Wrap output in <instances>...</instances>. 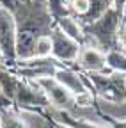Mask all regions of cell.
<instances>
[{
	"label": "cell",
	"instance_id": "14",
	"mask_svg": "<svg viewBox=\"0 0 126 128\" xmlns=\"http://www.w3.org/2000/svg\"><path fill=\"white\" fill-rule=\"evenodd\" d=\"M116 48H121V52L126 54V25H121L117 30V39H116Z\"/></svg>",
	"mask_w": 126,
	"mask_h": 128
},
{
	"label": "cell",
	"instance_id": "7",
	"mask_svg": "<svg viewBox=\"0 0 126 128\" xmlns=\"http://www.w3.org/2000/svg\"><path fill=\"white\" fill-rule=\"evenodd\" d=\"M53 78L62 87H66L75 98L76 96H82V94H87V92H92L85 84L82 71H76L69 66H59L53 73Z\"/></svg>",
	"mask_w": 126,
	"mask_h": 128
},
{
	"label": "cell",
	"instance_id": "11",
	"mask_svg": "<svg viewBox=\"0 0 126 128\" xmlns=\"http://www.w3.org/2000/svg\"><path fill=\"white\" fill-rule=\"evenodd\" d=\"M110 7H112V0H91V7H89L87 14L84 16V18H80L78 22H80L82 25L92 23V22L100 20Z\"/></svg>",
	"mask_w": 126,
	"mask_h": 128
},
{
	"label": "cell",
	"instance_id": "13",
	"mask_svg": "<svg viewBox=\"0 0 126 128\" xmlns=\"http://www.w3.org/2000/svg\"><path fill=\"white\" fill-rule=\"evenodd\" d=\"M48 57H52V38L50 34H43L37 38L36 52L32 59H48Z\"/></svg>",
	"mask_w": 126,
	"mask_h": 128
},
{
	"label": "cell",
	"instance_id": "3",
	"mask_svg": "<svg viewBox=\"0 0 126 128\" xmlns=\"http://www.w3.org/2000/svg\"><path fill=\"white\" fill-rule=\"evenodd\" d=\"M50 38H52V57L60 62L62 66H69L78 60L80 55V48L82 44L76 43L75 39H71L69 36H66L64 32H60L53 23H52V30H50Z\"/></svg>",
	"mask_w": 126,
	"mask_h": 128
},
{
	"label": "cell",
	"instance_id": "10",
	"mask_svg": "<svg viewBox=\"0 0 126 128\" xmlns=\"http://www.w3.org/2000/svg\"><path fill=\"white\" fill-rule=\"evenodd\" d=\"M0 128H30L23 114L16 108H2L0 110Z\"/></svg>",
	"mask_w": 126,
	"mask_h": 128
},
{
	"label": "cell",
	"instance_id": "6",
	"mask_svg": "<svg viewBox=\"0 0 126 128\" xmlns=\"http://www.w3.org/2000/svg\"><path fill=\"white\" fill-rule=\"evenodd\" d=\"M76 64L84 70V73H108L107 68V55L94 44H84L80 48Z\"/></svg>",
	"mask_w": 126,
	"mask_h": 128
},
{
	"label": "cell",
	"instance_id": "18",
	"mask_svg": "<svg viewBox=\"0 0 126 128\" xmlns=\"http://www.w3.org/2000/svg\"><path fill=\"white\" fill-rule=\"evenodd\" d=\"M0 62H2V55H0Z\"/></svg>",
	"mask_w": 126,
	"mask_h": 128
},
{
	"label": "cell",
	"instance_id": "5",
	"mask_svg": "<svg viewBox=\"0 0 126 128\" xmlns=\"http://www.w3.org/2000/svg\"><path fill=\"white\" fill-rule=\"evenodd\" d=\"M39 36H43V27H41L39 22L37 23L23 22V23L18 25V30H16V44H14V50H16V62L18 60H28V59L34 57L36 43H37V38Z\"/></svg>",
	"mask_w": 126,
	"mask_h": 128
},
{
	"label": "cell",
	"instance_id": "12",
	"mask_svg": "<svg viewBox=\"0 0 126 128\" xmlns=\"http://www.w3.org/2000/svg\"><path fill=\"white\" fill-rule=\"evenodd\" d=\"M105 55H107V68L110 71L126 75V54H123L117 48H112V50L105 52Z\"/></svg>",
	"mask_w": 126,
	"mask_h": 128
},
{
	"label": "cell",
	"instance_id": "8",
	"mask_svg": "<svg viewBox=\"0 0 126 128\" xmlns=\"http://www.w3.org/2000/svg\"><path fill=\"white\" fill-rule=\"evenodd\" d=\"M94 108L101 119L110 121H126V100L123 102H107L94 96Z\"/></svg>",
	"mask_w": 126,
	"mask_h": 128
},
{
	"label": "cell",
	"instance_id": "9",
	"mask_svg": "<svg viewBox=\"0 0 126 128\" xmlns=\"http://www.w3.org/2000/svg\"><path fill=\"white\" fill-rule=\"evenodd\" d=\"M53 25L64 32L66 36H69L71 39H75L76 43H80L82 46L85 44V34H84V28H82V23L78 22L75 16H60V18H55L53 20Z\"/></svg>",
	"mask_w": 126,
	"mask_h": 128
},
{
	"label": "cell",
	"instance_id": "1",
	"mask_svg": "<svg viewBox=\"0 0 126 128\" xmlns=\"http://www.w3.org/2000/svg\"><path fill=\"white\" fill-rule=\"evenodd\" d=\"M119 27H121V14L114 7H110L100 20L82 25L85 34V44H94L103 52L112 50V48H116Z\"/></svg>",
	"mask_w": 126,
	"mask_h": 128
},
{
	"label": "cell",
	"instance_id": "16",
	"mask_svg": "<svg viewBox=\"0 0 126 128\" xmlns=\"http://www.w3.org/2000/svg\"><path fill=\"white\" fill-rule=\"evenodd\" d=\"M121 25H126V0H124L123 11H121Z\"/></svg>",
	"mask_w": 126,
	"mask_h": 128
},
{
	"label": "cell",
	"instance_id": "15",
	"mask_svg": "<svg viewBox=\"0 0 126 128\" xmlns=\"http://www.w3.org/2000/svg\"><path fill=\"white\" fill-rule=\"evenodd\" d=\"M105 124H108L110 128H126V121H110V119H103Z\"/></svg>",
	"mask_w": 126,
	"mask_h": 128
},
{
	"label": "cell",
	"instance_id": "19",
	"mask_svg": "<svg viewBox=\"0 0 126 128\" xmlns=\"http://www.w3.org/2000/svg\"><path fill=\"white\" fill-rule=\"evenodd\" d=\"M124 89H126V84H124Z\"/></svg>",
	"mask_w": 126,
	"mask_h": 128
},
{
	"label": "cell",
	"instance_id": "17",
	"mask_svg": "<svg viewBox=\"0 0 126 128\" xmlns=\"http://www.w3.org/2000/svg\"><path fill=\"white\" fill-rule=\"evenodd\" d=\"M14 2H18V4H21V2H28V0H14Z\"/></svg>",
	"mask_w": 126,
	"mask_h": 128
},
{
	"label": "cell",
	"instance_id": "4",
	"mask_svg": "<svg viewBox=\"0 0 126 128\" xmlns=\"http://www.w3.org/2000/svg\"><path fill=\"white\" fill-rule=\"evenodd\" d=\"M34 82L39 86V89L46 96V100H48L52 108H55V110H68V112L73 110L75 96L66 87H62L53 76H43V78L34 80Z\"/></svg>",
	"mask_w": 126,
	"mask_h": 128
},
{
	"label": "cell",
	"instance_id": "2",
	"mask_svg": "<svg viewBox=\"0 0 126 128\" xmlns=\"http://www.w3.org/2000/svg\"><path fill=\"white\" fill-rule=\"evenodd\" d=\"M16 18L14 14L0 6V55L5 70H12L16 66Z\"/></svg>",
	"mask_w": 126,
	"mask_h": 128
}]
</instances>
